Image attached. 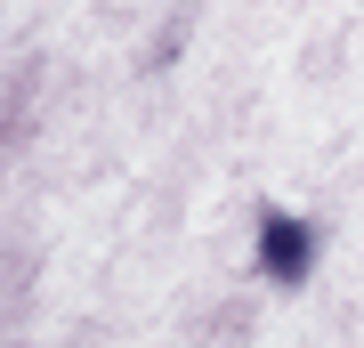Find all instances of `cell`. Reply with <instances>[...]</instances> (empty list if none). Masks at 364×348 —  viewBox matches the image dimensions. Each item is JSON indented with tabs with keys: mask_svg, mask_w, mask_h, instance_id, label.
I'll use <instances>...</instances> for the list:
<instances>
[{
	"mask_svg": "<svg viewBox=\"0 0 364 348\" xmlns=\"http://www.w3.org/2000/svg\"><path fill=\"white\" fill-rule=\"evenodd\" d=\"M308 227L299 219H267V243H259V259H267V275L275 284H299V275H308Z\"/></svg>",
	"mask_w": 364,
	"mask_h": 348,
	"instance_id": "cell-1",
	"label": "cell"
}]
</instances>
